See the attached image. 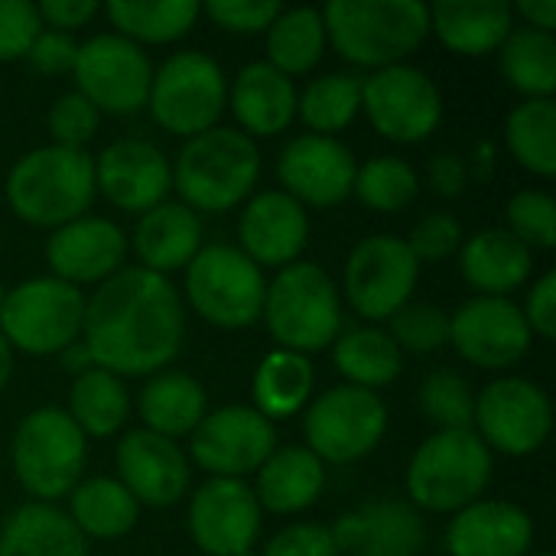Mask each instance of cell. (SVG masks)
<instances>
[{
    "instance_id": "cell-1",
    "label": "cell",
    "mask_w": 556,
    "mask_h": 556,
    "mask_svg": "<svg viewBox=\"0 0 556 556\" xmlns=\"http://www.w3.org/2000/svg\"><path fill=\"white\" fill-rule=\"evenodd\" d=\"M186 339L182 293L143 267H121L85 300L81 342L117 378H150L176 362Z\"/></svg>"
},
{
    "instance_id": "cell-2",
    "label": "cell",
    "mask_w": 556,
    "mask_h": 556,
    "mask_svg": "<svg viewBox=\"0 0 556 556\" xmlns=\"http://www.w3.org/2000/svg\"><path fill=\"white\" fill-rule=\"evenodd\" d=\"M323 20L332 49L371 72L404 65L430 36V7L420 0H332Z\"/></svg>"
},
{
    "instance_id": "cell-3",
    "label": "cell",
    "mask_w": 556,
    "mask_h": 556,
    "mask_svg": "<svg viewBox=\"0 0 556 556\" xmlns=\"http://www.w3.org/2000/svg\"><path fill=\"white\" fill-rule=\"evenodd\" d=\"M3 192L16 218L55 231L88 215L94 202V156L55 143L36 147L13 163Z\"/></svg>"
},
{
    "instance_id": "cell-4",
    "label": "cell",
    "mask_w": 556,
    "mask_h": 556,
    "mask_svg": "<svg viewBox=\"0 0 556 556\" xmlns=\"http://www.w3.org/2000/svg\"><path fill=\"white\" fill-rule=\"evenodd\" d=\"M173 169V186L182 205L199 212L238 208L261 179V150L238 127H212L182 143Z\"/></svg>"
},
{
    "instance_id": "cell-5",
    "label": "cell",
    "mask_w": 556,
    "mask_h": 556,
    "mask_svg": "<svg viewBox=\"0 0 556 556\" xmlns=\"http://www.w3.org/2000/svg\"><path fill=\"white\" fill-rule=\"evenodd\" d=\"M261 319L277 349L300 355L323 352L342 336V293L319 264L296 261L267 280Z\"/></svg>"
},
{
    "instance_id": "cell-6",
    "label": "cell",
    "mask_w": 556,
    "mask_h": 556,
    "mask_svg": "<svg viewBox=\"0 0 556 556\" xmlns=\"http://www.w3.org/2000/svg\"><path fill=\"white\" fill-rule=\"evenodd\" d=\"M492 450L476 430H437L427 437L407 466L410 505L433 515H456L479 502L492 482Z\"/></svg>"
},
{
    "instance_id": "cell-7",
    "label": "cell",
    "mask_w": 556,
    "mask_h": 556,
    "mask_svg": "<svg viewBox=\"0 0 556 556\" xmlns=\"http://www.w3.org/2000/svg\"><path fill=\"white\" fill-rule=\"evenodd\" d=\"M10 459L20 485L33 495V502L52 505L68 498L81 482V469L88 463V437L62 407H36L20 420L13 433Z\"/></svg>"
},
{
    "instance_id": "cell-8",
    "label": "cell",
    "mask_w": 556,
    "mask_h": 556,
    "mask_svg": "<svg viewBox=\"0 0 556 556\" xmlns=\"http://www.w3.org/2000/svg\"><path fill=\"white\" fill-rule=\"evenodd\" d=\"M186 303L218 329H248L264 313L267 277L235 244H202L186 264Z\"/></svg>"
},
{
    "instance_id": "cell-9",
    "label": "cell",
    "mask_w": 556,
    "mask_h": 556,
    "mask_svg": "<svg viewBox=\"0 0 556 556\" xmlns=\"http://www.w3.org/2000/svg\"><path fill=\"white\" fill-rule=\"evenodd\" d=\"M147 108L153 121L176 134L195 137L218 127L222 111L228 108V78L225 68L199 49L173 52L150 78Z\"/></svg>"
},
{
    "instance_id": "cell-10",
    "label": "cell",
    "mask_w": 556,
    "mask_h": 556,
    "mask_svg": "<svg viewBox=\"0 0 556 556\" xmlns=\"http://www.w3.org/2000/svg\"><path fill=\"white\" fill-rule=\"evenodd\" d=\"M85 293L72 283L49 277H29L7 290L0 306V336L10 349L26 355H59L81 339Z\"/></svg>"
},
{
    "instance_id": "cell-11",
    "label": "cell",
    "mask_w": 556,
    "mask_h": 556,
    "mask_svg": "<svg viewBox=\"0 0 556 556\" xmlns=\"http://www.w3.org/2000/svg\"><path fill=\"white\" fill-rule=\"evenodd\" d=\"M388 433V407L378 391L339 384L323 391L306 417V450L326 466H349L378 450Z\"/></svg>"
},
{
    "instance_id": "cell-12",
    "label": "cell",
    "mask_w": 556,
    "mask_h": 556,
    "mask_svg": "<svg viewBox=\"0 0 556 556\" xmlns=\"http://www.w3.org/2000/svg\"><path fill=\"white\" fill-rule=\"evenodd\" d=\"M362 111L384 140L420 143L443 121V94L424 68L404 62L362 75Z\"/></svg>"
},
{
    "instance_id": "cell-13",
    "label": "cell",
    "mask_w": 556,
    "mask_h": 556,
    "mask_svg": "<svg viewBox=\"0 0 556 556\" xmlns=\"http://www.w3.org/2000/svg\"><path fill=\"white\" fill-rule=\"evenodd\" d=\"M417 280L420 264L407 241L394 235H371L352 248L339 293H345L349 306L362 319L384 323L410 303Z\"/></svg>"
},
{
    "instance_id": "cell-14",
    "label": "cell",
    "mask_w": 556,
    "mask_h": 556,
    "mask_svg": "<svg viewBox=\"0 0 556 556\" xmlns=\"http://www.w3.org/2000/svg\"><path fill=\"white\" fill-rule=\"evenodd\" d=\"M72 78L75 91L98 111L134 114L147 104L153 65L137 42L117 33H98L88 42H78Z\"/></svg>"
},
{
    "instance_id": "cell-15",
    "label": "cell",
    "mask_w": 556,
    "mask_h": 556,
    "mask_svg": "<svg viewBox=\"0 0 556 556\" xmlns=\"http://www.w3.org/2000/svg\"><path fill=\"white\" fill-rule=\"evenodd\" d=\"M472 430L489 450L505 456H531L554 430L551 397L528 378H498L476 397Z\"/></svg>"
},
{
    "instance_id": "cell-16",
    "label": "cell",
    "mask_w": 556,
    "mask_h": 556,
    "mask_svg": "<svg viewBox=\"0 0 556 556\" xmlns=\"http://www.w3.org/2000/svg\"><path fill=\"white\" fill-rule=\"evenodd\" d=\"M277 450V430L248 404L208 410L192 430V463L208 479H248Z\"/></svg>"
},
{
    "instance_id": "cell-17",
    "label": "cell",
    "mask_w": 556,
    "mask_h": 556,
    "mask_svg": "<svg viewBox=\"0 0 556 556\" xmlns=\"http://www.w3.org/2000/svg\"><path fill=\"white\" fill-rule=\"evenodd\" d=\"M450 342L469 365L505 371L531 352V329L515 300L472 296L450 316Z\"/></svg>"
},
{
    "instance_id": "cell-18",
    "label": "cell",
    "mask_w": 556,
    "mask_h": 556,
    "mask_svg": "<svg viewBox=\"0 0 556 556\" xmlns=\"http://www.w3.org/2000/svg\"><path fill=\"white\" fill-rule=\"evenodd\" d=\"M261 518L264 511L244 479H208L189 502V534L205 556L251 554Z\"/></svg>"
},
{
    "instance_id": "cell-19",
    "label": "cell",
    "mask_w": 556,
    "mask_h": 556,
    "mask_svg": "<svg viewBox=\"0 0 556 556\" xmlns=\"http://www.w3.org/2000/svg\"><path fill=\"white\" fill-rule=\"evenodd\" d=\"M355 153L339 137L323 134H300L287 140L277 156V179L303 208H332L345 202L355 186Z\"/></svg>"
},
{
    "instance_id": "cell-20",
    "label": "cell",
    "mask_w": 556,
    "mask_h": 556,
    "mask_svg": "<svg viewBox=\"0 0 556 556\" xmlns=\"http://www.w3.org/2000/svg\"><path fill=\"white\" fill-rule=\"evenodd\" d=\"M173 189V169L163 150L140 137H124L108 143L94 156V192H101L114 208L143 215L166 202Z\"/></svg>"
},
{
    "instance_id": "cell-21",
    "label": "cell",
    "mask_w": 556,
    "mask_h": 556,
    "mask_svg": "<svg viewBox=\"0 0 556 556\" xmlns=\"http://www.w3.org/2000/svg\"><path fill=\"white\" fill-rule=\"evenodd\" d=\"M117 482L134 495L137 505L169 508L189 495L192 466L176 440H166L150 430H130L114 453Z\"/></svg>"
},
{
    "instance_id": "cell-22",
    "label": "cell",
    "mask_w": 556,
    "mask_h": 556,
    "mask_svg": "<svg viewBox=\"0 0 556 556\" xmlns=\"http://www.w3.org/2000/svg\"><path fill=\"white\" fill-rule=\"evenodd\" d=\"M127 235L104 215H81L55 228L46 241V264L55 280L72 287L104 283L124 267Z\"/></svg>"
},
{
    "instance_id": "cell-23",
    "label": "cell",
    "mask_w": 556,
    "mask_h": 556,
    "mask_svg": "<svg viewBox=\"0 0 556 556\" xmlns=\"http://www.w3.org/2000/svg\"><path fill=\"white\" fill-rule=\"evenodd\" d=\"M238 248L264 267H290L309 244V215L283 189L257 192L244 202L238 218Z\"/></svg>"
},
{
    "instance_id": "cell-24",
    "label": "cell",
    "mask_w": 556,
    "mask_h": 556,
    "mask_svg": "<svg viewBox=\"0 0 556 556\" xmlns=\"http://www.w3.org/2000/svg\"><path fill=\"white\" fill-rule=\"evenodd\" d=\"M332 531L336 551L349 556H417L427 528L420 511L401 498H378L339 518Z\"/></svg>"
},
{
    "instance_id": "cell-25",
    "label": "cell",
    "mask_w": 556,
    "mask_h": 556,
    "mask_svg": "<svg viewBox=\"0 0 556 556\" xmlns=\"http://www.w3.org/2000/svg\"><path fill=\"white\" fill-rule=\"evenodd\" d=\"M534 521L515 502L479 498L453 515L446 528L450 556H531Z\"/></svg>"
},
{
    "instance_id": "cell-26",
    "label": "cell",
    "mask_w": 556,
    "mask_h": 556,
    "mask_svg": "<svg viewBox=\"0 0 556 556\" xmlns=\"http://www.w3.org/2000/svg\"><path fill=\"white\" fill-rule=\"evenodd\" d=\"M296 85L274 65L251 62L244 65L235 81L228 85V108L241 124V134L254 137H277L290 130L296 121Z\"/></svg>"
},
{
    "instance_id": "cell-27",
    "label": "cell",
    "mask_w": 556,
    "mask_h": 556,
    "mask_svg": "<svg viewBox=\"0 0 556 556\" xmlns=\"http://www.w3.org/2000/svg\"><path fill=\"white\" fill-rule=\"evenodd\" d=\"M459 267L476 296H511L534 274V251L508 228H482L459 248Z\"/></svg>"
},
{
    "instance_id": "cell-28",
    "label": "cell",
    "mask_w": 556,
    "mask_h": 556,
    "mask_svg": "<svg viewBox=\"0 0 556 556\" xmlns=\"http://www.w3.org/2000/svg\"><path fill=\"white\" fill-rule=\"evenodd\" d=\"M127 248H134L140 261L137 267L160 277L186 270V264L202 251V218L189 205L166 199L140 215Z\"/></svg>"
},
{
    "instance_id": "cell-29",
    "label": "cell",
    "mask_w": 556,
    "mask_h": 556,
    "mask_svg": "<svg viewBox=\"0 0 556 556\" xmlns=\"http://www.w3.org/2000/svg\"><path fill=\"white\" fill-rule=\"evenodd\" d=\"M511 29L515 13L505 0H440L430 7V33L466 59L498 52Z\"/></svg>"
},
{
    "instance_id": "cell-30",
    "label": "cell",
    "mask_w": 556,
    "mask_h": 556,
    "mask_svg": "<svg viewBox=\"0 0 556 556\" xmlns=\"http://www.w3.org/2000/svg\"><path fill=\"white\" fill-rule=\"evenodd\" d=\"M326 489V466L306 446H277L257 469L254 498L261 511L296 515L316 505Z\"/></svg>"
},
{
    "instance_id": "cell-31",
    "label": "cell",
    "mask_w": 556,
    "mask_h": 556,
    "mask_svg": "<svg viewBox=\"0 0 556 556\" xmlns=\"http://www.w3.org/2000/svg\"><path fill=\"white\" fill-rule=\"evenodd\" d=\"M208 414L205 388L186 371H156L140 391V417L143 430L160 433L166 440L192 437V430Z\"/></svg>"
},
{
    "instance_id": "cell-32",
    "label": "cell",
    "mask_w": 556,
    "mask_h": 556,
    "mask_svg": "<svg viewBox=\"0 0 556 556\" xmlns=\"http://www.w3.org/2000/svg\"><path fill=\"white\" fill-rule=\"evenodd\" d=\"M0 556H88V541L62 508L26 502L0 528Z\"/></svg>"
},
{
    "instance_id": "cell-33",
    "label": "cell",
    "mask_w": 556,
    "mask_h": 556,
    "mask_svg": "<svg viewBox=\"0 0 556 556\" xmlns=\"http://www.w3.org/2000/svg\"><path fill=\"white\" fill-rule=\"evenodd\" d=\"M316 388V368L309 362V355L300 352H287V349H274L261 358L251 391H254V410L261 417L274 420H290L296 417Z\"/></svg>"
},
{
    "instance_id": "cell-34",
    "label": "cell",
    "mask_w": 556,
    "mask_h": 556,
    "mask_svg": "<svg viewBox=\"0 0 556 556\" xmlns=\"http://www.w3.org/2000/svg\"><path fill=\"white\" fill-rule=\"evenodd\" d=\"M140 505L114 476L81 479L68 495V521L88 541H114L134 531Z\"/></svg>"
},
{
    "instance_id": "cell-35",
    "label": "cell",
    "mask_w": 556,
    "mask_h": 556,
    "mask_svg": "<svg viewBox=\"0 0 556 556\" xmlns=\"http://www.w3.org/2000/svg\"><path fill=\"white\" fill-rule=\"evenodd\" d=\"M267 46V65L283 72L287 78L306 75L319 65L329 39H326V20L316 7H280L274 23L264 33Z\"/></svg>"
},
{
    "instance_id": "cell-36",
    "label": "cell",
    "mask_w": 556,
    "mask_h": 556,
    "mask_svg": "<svg viewBox=\"0 0 556 556\" xmlns=\"http://www.w3.org/2000/svg\"><path fill=\"white\" fill-rule=\"evenodd\" d=\"M332 362H336V371L345 378V384L365 388V391L388 388L391 381H397L404 368L401 349L378 326H358V329L342 332L332 342Z\"/></svg>"
},
{
    "instance_id": "cell-37",
    "label": "cell",
    "mask_w": 556,
    "mask_h": 556,
    "mask_svg": "<svg viewBox=\"0 0 556 556\" xmlns=\"http://www.w3.org/2000/svg\"><path fill=\"white\" fill-rule=\"evenodd\" d=\"M101 10L108 13L114 33L137 46L176 42L202 13L195 0H111Z\"/></svg>"
},
{
    "instance_id": "cell-38",
    "label": "cell",
    "mask_w": 556,
    "mask_h": 556,
    "mask_svg": "<svg viewBox=\"0 0 556 556\" xmlns=\"http://www.w3.org/2000/svg\"><path fill=\"white\" fill-rule=\"evenodd\" d=\"M65 414L75 420V427L85 437H94V440L114 437L130 417V391L124 378L104 368H88L85 375L75 378Z\"/></svg>"
},
{
    "instance_id": "cell-39",
    "label": "cell",
    "mask_w": 556,
    "mask_h": 556,
    "mask_svg": "<svg viewBox=\"0 0 556 556\" xmlns=\"http://www.w3.org/2000/svg\"><path fill=\"white\" fill-rule=\"evenodd\" d=\"M498 68L505 81L531 98H554L556 91V39L531 26H515L498 49Z\"/></svg>"
},
{
    "instance_id": "cell-40",
    "label": "cell",
    "mask_w": 556,
    "mask_h": 556,
    "mask_svg": "<svg viewBox=\"0 0 556 556\" xmlns=\"http://www.w3.org/2000/svg\"><path fill=\"white\" fill-rule=\"evenodd\" d=\"M296 114L303 117L309 134H342L362 114V75L329 72L323 78H313L296 98Z\"/></svg>"
},
{
    "instance_id": "cell-41",
    "label": "cell",
    "mask_w": 556,
    "mask_h": 556,
    "mask_svg": "<svg viewBox=\"0 0 556 556\" xmlns=\"http://www.w3.org/2000/svg\"><path fill=\"white\" fill-rule=\"evenodd\" d=\"M505 140L511 156L534 176L551 179L556 173V101H521L505 121Z\"/></svg>"
},
{
    "instance_id": "cell-42",
    "label": "cell",
    "mask_w": 556,
    "mask_h": 556,
    "mask_svg": "<svg viewBox=\"0 0 556 556\" xmlns=\"http://www.w3.org/2000/svg\"><path fill=\"white\" fill-rule=\"evenodd\" d=\"M352 192L381 215H394L407 208L417 192H420V176L417 169L401 160V156H375L355 169V186Z\"/></svg>"
},
{
    "instance_id": "cell-43",
    "label": "cell",
    "mask_w": 556,
    "mask_h": 556,
    "mask_svg": "<svg viewBox=\"0 0 556 556\" xmlns=\"http://www.w3.org/2000/svg\"><path fill=\"white\" fill-rule=\"evenodd\" d=\"M420 410L440 430H472L476 424V394L472 384L456 371H433L420 384Z\"/></svg>"
},
{
    "instance_id": "cell-44",
    "label": "cell",
    "mask_w": 556,
    "mask_h": 556,
    "mask_svg": "<svg viewBox=\"0 0 556 556\" xmlns=\"http://www.w3.org/2000/svg\"><path fill=\"white\" fill-rule=\"evenodd\" d=\"M508 231L528 244L531 251H554L556 248V202L551 192L521 189L505 205Z\"/></svg>"
},
{
    "instance_id": "cell-45",
    "label": "cell",
    "mask_w": 556,
    "mask_h": 556,
    "mask_svg": "<svg viewBox=\"0 0 556 556\" xmlns=\"http://www.w3.org/2000/svg\"><path fill=\"white\" fill-rule=\"evenodd\" d=\"M388 323H391L388 336L401 352L407 349L417 355H430L450 345V313L437 303H407Z\"/></svg>"
},
{
    "instance_id": "cell-46",
    "label": "cell",
    "mask_w": 556,
    "mask_h": 556,
    "mask_svg": "<svg viewBox=\"0 0 556 556\" xmlns=\"http://www.w3.org/2000/svg\"><path fill=\"white\" fill-rule=\"evenodd\" d=\"M49 137L55 147H65V150H85L88 140L98 134V124H101V111L85 101L78 91H68V94H59L49 108Z\"/></svg>"
},
{
    "instance_id": "cell-47",
    "label": "cell",
    "mask_w": 556,
    "mask_h": 556,
    "mask_svg": "<svg viewBox=\"0 0 556 556\" xmlns=\"http://www.w3.org/2000/svg\"><path fill=\"white\" fill-rule=\"evenodd\" d=\"M463 241L466 238H463V225H459L456 215H450V212H430V215H424L414 225V231L407 238V248L417 257V264L424 267V264H443V261H450L453 254H459Z\"/></svg>"
},
{
    "instance_id": "cell-48",
    "label": "cell",
    "mask_w": 556,
    "mask_h": 556,
    "mask_svg": "<svg viewBox=\"0 0 556 556\" xmlns=\"http://www.w3.org/2000/svg\"><path fill=\"white\" fill-rule=\"evenodd\" d=\"M205 13L225 33L254 36V33H267V26L280 13V3L277 0H208Z\"/></svg>"
},
{
    "instance_id": "cell-49",
    "label": "cell",
    "mask_w": 556,
    "mask_h": 556,
    "mask_svg": "<svg viewBox=\"0 0 556 556\" xmlns=\"http://www.w3.org/2000/svg\"><path fill=\"white\" fill-rule=\"evenodd\" d=\"M39 29H42V20L36 13V3L0 0V62L26 59Z\"/></svg>"
},
{
    "instance_id": "cell-50",
    "label": "cell",
    "mask_w": 556,
    "mask_h": 556,
    "mask_svg": "<svg viewBox=\"0 0 556 556\" xmlns=\"http://www.w3.org/2000/svg\"><path fill=\"white\" fill-rule=\"evenodd\" d=\"M261 556H339V551H336V541H332L329 528L300 521V525H290V528L277 531L267 541Z\"/></svg>"
},
{
    "instance_id": "cell-51",
    "label": "cell",
    "mask_w": 556,
    "mask_h": 556,
    "mask_svg": "<svg viewBox=\"0 0 556 556\" xmlns=\"http://www.w3.org/2000/svg\"><path fill=\"white\" fill-rule=\"evenodd\" d=\"M75 55H78V42L72 39V33H59V29H39V36L33 39L26 59L36 72L42 75H72L75 68Z\"/></svg>"
},
{
    "instance_id": "cell-52",
    "label": "cell",
    "mask_w": 556,
    "mask_h": 556,
    "mask_svg": "<svg viewBox=\"0 0 556 556\" xmlns=\"http://www.w3.org/2000/svg\"><path fill=\"white\" fill-rule=\"evenodd\" d=\"M525 323L531 329V336L541 339H554L556 336V274L547 270L531 283L528 303H525Z\"/></svg>"
},
{
    "instance_id": "cell-53",
    "label": "cell",
    "mask_w": 556,
    "mask_h": 556,
    "mask_svg": "<svg viewBox=\"0 0 556 556\" xmlns=\"http://www.w3.org/2000/svg\"><path fill=\"white\" fill-rule=\"evenodd\" d=\"M36 13L46 29L72 33V29L85 26L88 20H94L101 13V3L98 0H46L36 7Z\"/></svg>"
},
{
    "instance_id": "cell-54",
    "label": "cell",
    "mask_w": 556,
    "mask_h": 556,
    "mask_svg": "<svg viewBox=\"0 0 556 556\" xmlns=\"http://www.w3.org/2000/svg\"><path fill=\"white\" fill-rule=\"evenodd\" d=\"M427 176L440 195L453 199V195H463V189L469 182V163L459 153H437L427 166Z\"/></svg>"
},
{
    "instance_id": "cell-55",
    "label": "cell",
    "mask_w": 556,
    "mask_h": 556,
    "mask_svg": "<svg viewBox=\"0 0 556 556\" xmlns=\"http://www.w3.org/2000/svg\"><path fill=\"white\" fill-rule=\"evenodd\" d=\"M511 13H518L531 29H541V33L556 29V0H518Z\"/></svg>"
},
{
    "instance_id": "cell-56",
    "label": "cell",
    "mask_w": 556,
    "mask_h": 556,
    "mask_svg": "<svg viewBox=\"0 0 556 556\" xmlns=\"http://www.w3.org/2000/svg\"><path fill=\"white\" fill-rule=\"evenodd\" d=\"M59 362H62V368L68 371V375H85L88 368H94V362H91V355H88V349H85V342L78 339V342H72V345H65L62 352H59Z\"/></svg>"
},
{
    "instance_id": "cell-57",
    "label": "cell",
    "mask_w": 556,
    "mask_h": 556,
    "mask_svg": "<svg viewBox=\"0 0 556 556\" xmlns=\"http://www.w3.org/2000/svg\"><path fill=\"white\" fill-rule=\"evenodd\" d=\"M482 163V169H479V179H489V173H492V166H495V147L492 143H479L476 147V166Z\"/></svg>"
},
{
    "instance_id": "cell-58",
    "label": "cell",
    "mask_w": 556,
    "mask_h": 556,
    "mask_svg": "<svg viewBox=\"0 0 556 556\" xmlns=\"http://www.w3.org/2000/svg\"><path fill=\"white\" fill-rule=\"evenodd\" d=\"M10 375H13V349H10V342L0 336V391L7 388Z\"/></svg>"
},
{
    "instance_id": "cell-59",
    "label": "cell",
    "mask_w": 556,
    "mask_h": 556,
    "mask_svg": "<svg viewBox=\"0 0 556 556\" xmlns=\"http://www.w3.org/2000/svg\"><path fill=\"white\" fill-rule=\"evenodd\" d=\"M3 300H7V287L0 283V306H3Z\"/></svg>"
},
{
    "instance_id": "cell-60",
    "label": "cell",
    "mask_w": 556,
    "mask_h": 556,
    "mask_svg": "<svg viewBox=\"0 0 556 556\" xmlns=\"http://www.w3.org/2000/svg\"><path fill=\"white\" fill-rule=\"evenodd\" d=\"M531 556H551V554H531Z\"/></svg>"
},
{
    "instance_id": "cell-61",
    "label": "cell",
    "mask_w": 556,
    "mask_h": 556,
    "mask_svg": "<svg viewBox=\"0 0 556 556\" xmlns=\"http://www.w3.org/2000/svg\"><path fill=\"white\" fill-rule=\"evenodd\" d=\"M244 556H254V554H244Z\"/></svg>"
}]
</instances>
